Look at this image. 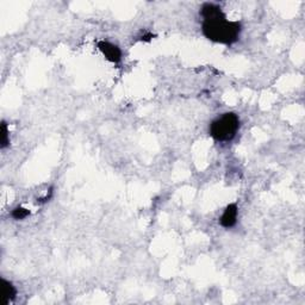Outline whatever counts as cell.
<instances>
[{"label": "cell", "mask_w": 305, "mask_h": 305, "mask_svg": "<svg viewBox=\"0 0 305 305\" xmlns=\"http://www.w3.org/2000/svg\"><path fill=\"white\" fill-rule=\"evenodd\" d=\"M203 16V34L214 42L231 44L236 42L241 32V24L238 22H229L220 6L205 4L201 8Z\"/></svg>", "instance_id": "obj_1"}, {"label": "cell", "mask_w": 305, "mask_h": 305, "mask_svg": "<svg viewBox=\"0 0 305 305\" xmlns=\"http://www.w3.org/2000/svg\"><path fill=\"white\" fill-rule=\"evenodd\" d=\"M238 128H240V119L233 112H228L212 122L210 134L216 141L227 142L234 138Z\"/></svg>", "instance_id": "obj_2"}, {"label": "cell", "mask_w": 305, "mask_h": 305, "mask_svg": "<svg viewBox=\"0 0 305 305\" xmlns=\"http://www.w3.org/2000/svg\"><path fill=\"white\" fill-rule=\"evenodd\" d=\"M98 48L100 49V52L105 55V58L109 60V61L117 62L121 61L122 59V52L117 45L112 44L110 42H105V41H100L98 42Z\"/></svg>", "instance_id": "obj_3"}, {"label": "cell", "mask_w": 305, "mask_h": 305, "mask_svg": "<svg viewBox=\"0 0 305 305\" xmlns=\"http://www.w3.org/2000/svg\"><path fill=\"white\" fill-rule=\"evenodd\" d=\"M237 212H238V209L236 204H229L221 217L220 222L222 227L223 228L234 227L237 220Z\"/></svg>", "instance_id": "obj_4"}, {"label": "cell", "mask_w": 305, "mask_h": 305, "mask_svg": "<svg viewBox=\"0 0 305 305\" xmlns=\"http://www.w3.org/2000/svg\"><path fill=\"white\" fill-rule=\"evenodd\" d=\"M16 294H17V291H16V287L10 283V281L3 279V296H2V304L6 305L9 304L10 301L13 300L16 298Z\"/></svg>", "instance_id": "obj_5"}, {"label": "cell", "mask_w": 305, "mask_h": 305, "mask_svg": "<svg viewBox=\"0 0 305 305\" xmlns=\"http://www.w3.org/2000/svg\"><path fill=\"white\" fill-rule=\"evenodd\" d=\"M9 143H10V138H9L8 125H6L5 122H2V149L8 147Z\"/></svg>", "instance_id": "obj_6"}, {"label": "cell", "mask_w": 305, "mask_h": 305, "mask_svg": "<svg viewBox=\"0 0 305 305\" xmlns=\"http://www.w3.org/2000/svg\"><path fill=\"white\" fill-rule=\"evenodd\" d=\"M30 215V211L26 210L24 208H16L15 210L12 211V217L15 220H24Z\"/></svg>", "instance_id": "obj_7"}]
</instances>
